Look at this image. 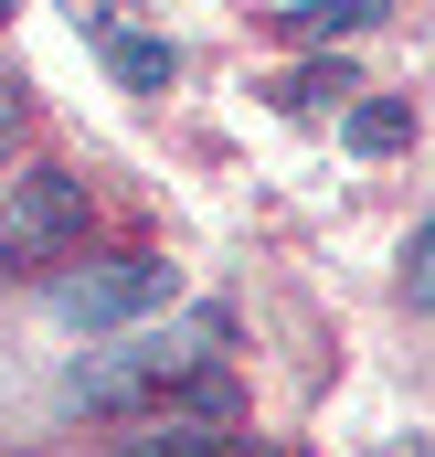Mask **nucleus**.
I'll return each instance as SVG.
<instances>
[{"label": "nucleus", "mask_w": 435, "mask_h": 457, "mask_svg": "<svg viewBox=\"0 0 435 457\" xmlns=\"http://www.w3.org/2000/svg\"><path fill=\"white\" fill-rule=\"evenodd\" d=\"M223 341H234V320H223V309H181L170 330H117V351H86V361L64 372V404H75V415H138L170 372L213 361Z\"/></svg>", "instance_id": "1"}, {"label": "nucleus", "mask_w": 435, "mask_h": 457, "mask_svg": "<svg viewBox=\"0 0 435 457\" xmlns=\"http://www.w3.org/2000/svg\"><path fill=\"white\" fill-rule=\"evenodd\" d=\"M75 234H86V181L75 170H11L0 181V277L64 266Z\"/></svg>", "instance_id": "2"}, {"label": "nucleus", "mask_w": 435, "mask_h": 457, "mask_svg": "<svg viewBox=\"0 0 435 457\" xmlns=\"http://www.w3.org/2000/svg\"><path fill=\"white\" fill-rule=\"evenodd\" d=\"M53 298H64V320H75V330H138L149 309H170V298H181V277H170L160 255H96V266H75Z\"/></svg>", "instance_id": "3"}, {"label": "nucleus", "mask_w": 435, "mask_h": 457, "mask_svg": "<svg viewBox=\"0 0 435 457\" xmlns=\"http://www.w3.org/2000/svg\"><path fill=\"white\" fill-rule=\"evenodd\" d=\"M117 457H266V447L234 436V426H149V415H138V436H127Z\"/></svg>", "instance_id": "4"}, {"label": "nucleus", "mask_w": 435, "mask_h": 457, "mask_svg": "<svg viewBox=\"0 0 435 457\" xmlns=\"http://www.w3.org/2000/svg\"><path fill=\"white\" fill-rule=\"evenodd\" d=\"M107 64H117V86H138V96H160V86L181 75V54L149 43V32H107Z\"/></svg>", "instance_id": "5"}, {"label": "nucleus", "mask_w": 435, "mask_h": 457, "mask_svg": "<svg viewBox=\"0 0 435 457\" xmlns=\"http://www.w3.org/2000/svg\"><path fill=\"white\" fill-rule=\"evenodd\" d=\"M393 0H308V11H287V32L298 43H329V32H372Z\"/></svg>", "instance_id": "6"}, {"label": "nucleus", "mask_w": 435, "mask_h": 457, "mask_svg": "<svg viewBox=\"0 0 435 457\" xmlns=\"http://www.w3.org/2000/svg\"><path fill=\"white\" fill-rule=\"evenodd\" d=\"M404 138H414V107H404V96L350 107V149H361V160H382V149H404Z\"/></svg>", "instance_id": "7"}, {"label": "nucleus", "mask_w": 435, "mask_h": 457, "mask_svg": "<svg viewBox=\"0 0 435 457\" xmlns=\"http://www.w3.org/2000/svg\"><path fill=\"white\" fill-rule=\"evenodd\" d=\"M340 96H350V75H340V64H298V75L276 86V107H298V117H319V107H340Z\"/></svg>", "instance_id": "8"}, {"label": "nucleus", "mask_w": 435, "mask_h": 457, "mask_svg": "<svg viewBox=\"0 0 435 457\" xmlns=\"http://www.w3.org/2000/svg\"><path fill=\"white\" fill-rule=\"evenodd\" d=\"M404 298H414V309L435 298V224H414V234H404Z\"/></svg>", "instance_id": "9"}, {"label": "nucleus", "mask_w": 435, "mask_h": 457, "mask_svg": "<svg viewBox=\"0 0 435 457\" xmlns=\"http://www.w3.org/2000/svg\"><path fill=\"white\" fill-rule=\"evenodd\" d=\"M11 149H21V107L0 96V170H11Z\"/></svg>", "instance_id": "10"}, {"label": "nucleus", "mask_w": 435, "mask_h": 457, "mask_svg": "<svg viewBox=\"0 0 435 457\" xmlns=\"http://www.w3.org/2000/svg\"><path fill=\"white\" fill-rule=\"evenodd\" d=\"M0 11H11V0H0Z\"/></svg>", "instance_id": "11"}]
</instances>
